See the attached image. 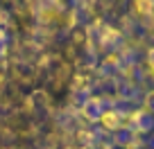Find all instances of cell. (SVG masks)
I'll use <instances>...</instances> for the list:
<instances>
[{
	"mask_svg": "<svg viewBox=\"0 0 154 149\" xmlns=\"http://www.w3.org/2000/svg\"><path fill=\"white\" fill-rule=\"evenodd\" d=\"M97 129L102 131V136H113L120 131V111L118 106L116 109H104L97 118Z\"/></svg>",
	"mask_w": 154,
	"mask_h": 149,
	"instance_id": "6da1fadb",
	"label": "cell"
},
{
	"mask_svg": "<svg viewBox=\"0 0 154 149\" xmlns=\"http://www.w3.org/2000/svg\"><path fill=\"white\" fill-rule=\"evenodd\" d=\"M138 106H140L143 111H147V113H152V115H154V88H147V91L140 95Z\"/></svg>",
	"mask_w": 154,
	"mask_h": 149,
	"instance_id": "7a4b0ae2",
	"label": "cell"
},
{
	"mask_svg": "<svg viewBox=\"0 0 154 149\" xmlns=\"http://www.w3.org/2000/svg\"><path fill=\"white\" fill-rule=\"evenodd\" d=\"M9 23H11V11H9V7H2V5H0V27H7Z\"/></svg>",
	"mask_w": 154,
	"mask_h": 149,
	"instance_id": "3957f363",
	"label": "cell"
},
{
	"mask_svg": "<svg viewBox=\"0 0 154 149\" xmlns=\"http://www.w3.org/2000/svg\"><path fill=\"white\" fill-rule=\"evenodd\" d=\"M14 2H18V0H0V5H2V7H11Z\"/></svg>",
	"mask_w": 154,
	"mask_h": 149,
	"instance_id": "277c9868",
	"label": "cell"
}]
</instances>
